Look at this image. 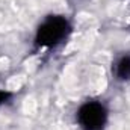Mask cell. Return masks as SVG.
Returning <instances> with one entry per match:
<instances>
[{
  "mask_svg": "<svg viewBox=\"0 0 130 130\" xmlns=\"http://www.w3.org/2000/svg\"><path fill=\"white\" fill-rule=\"evenodd\" d=\"M120 76H123V77H126V76H130V59H123L121 62H120Z\"/></svg>",
  "mask_w": 130,
  "mask_h": 130,
  "instance_id": "obj_3",
  "label": "cell"
},
{
  "mask_svg": "<svg viewBox=\"0 0 130 130\" xmlns=\"http://www.w3.org/2000/svg\"><path fill=\"white\" fill-rule=\"evenodd\" d=\"M65 23L64 21H59V20H53V21H48L45 23V26L39 30V36H41V44H45V45H52V44H56L62 36L65 35Z\"/></svg>",
  "mask_w": 130,
  "mask_h": 130,
  "instance_id": "obj_2",
  "label": "cell"
},
{
  "mask_svg": "<svg viewBox=\"0 0 130 130\" xmlns=\"http://www.w3.org/2000/svg\"><path fill=\"white\" fill-rule=\"evenodd\" d=\"M79 120H80L82 127H85L86 130H100L104 124L106 113L100 104L91 103V104H86L85 107H82V110L79 113Z\"/></svg>",
  "mask_w": 130,
  "mask_h": 130,
  "instance_id": "obj_1",
  "label": "cell"
}]
</instances>
